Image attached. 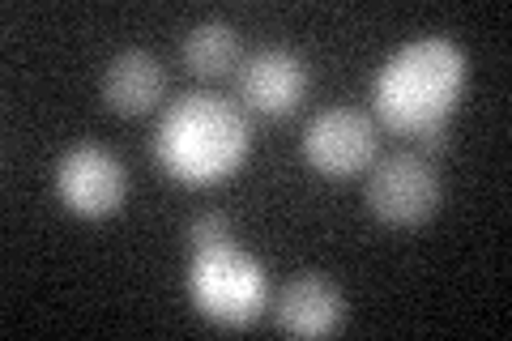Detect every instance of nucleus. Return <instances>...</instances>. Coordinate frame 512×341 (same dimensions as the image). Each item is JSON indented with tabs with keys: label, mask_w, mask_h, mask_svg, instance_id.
I'll return each mask as SVG.
<instances>
[{
	"label": "nucleus",
	"mask_w": 512,
	"mask_h": 341,
	"mask_svg": "<svg viewBox=\"0 0 512 341\" xmlns=\"http://www.w3.org/2000/svg\"><path fill=\"white\" fill-rule=\"evenodd\" d=\"M461 86H466V52L444 35H423L397 47L376 73V116L384 128L406 133L414 141L448 124L461 99Z\"/></svg>",
	"instance_id": "obj_1"
},
{
	"label": "nucleus",
	"mask_w": 512,
	"mask_h": 341,
	"mask_svg": "<svg viewBox=\"0 0 512 341\" xmlns=\"http://www.w3.org/2000/svg\"><path fill=\"white\" fill-rule=\"evenodd\" d=\"M150 150L171 180L205 188L239 171V162L252 150V137L244 111L231 99H222V94L205 90V94H184L180 103L163 111Z\"/></svg>",
	"instance_id": "obj_2"
},
{
	"label": "nucleus",
	"mask_w": 512,
	"mask_h": 341,
	"mask_svg": "<svg viewBox=\"0 0 512 341\" xmlns=\"http://www.w3.org/2000/svg\"><path fill=\"white\" fill-rule=\"evenodd\" d=\"M188 299L205 320L227 324V329H244V324H252L269 303L265 265L256 261V256L239 252L235 239L222 243V248L192 252Z\"/></svg>",
	"instance_id": "obj_3"
},
{
	"label": "nucleus",
	"mask_w": 512,
	"mask_h": 341,
	"mask_svg": "<svg viewBox=\"0 0 512 341\" xmlns=\"http://www.w3.org/2000/svg\"><path fill=\"white\" fill-rule=\"evenodd\" d=\"M440 175L423 154H393L372 162L367 175V209L384 226H419L440 209Z\"/></svg>",
	"instance_id": "obj_4"
},
{
	"label": "nucleus",
	"mask_w": 512,
	"mask_h": 341,
	"mask_svg": "<svg viewBox=\"0 0 512 341\" xmlns=\"http://www.w3.org/2000/svg\"><path fill=\"white\" fill-rule=\"evenodd\" d=\"M376 150V120L359 107H329L303 128V158L329 180H350L359 171H372Z\"/></svg>",
	"instance_id": "obj_5"
},
{
	"label": "nucleus",
	"mask_w": 512,
	"mask_h": 341,
	"mask_svg": "<svg viewBox=\"0 0 512 341\" xmlns=\"http://www.w3.org/2000/svg\"><path fill=\"white\" fill-rule=\"evenodd\" d=\"M128 175L120 158L103 145H73L56 167V197L73 209L77 218H107L124 205Z\"/></svg>",
	"instance_id": "obj_6"
},
{
	"label": "nucleus",
	"mask_w": 512,
	"mask_h": 341,
	"mask_svg": "<svg viewBox=\"0 0 512 341\" xmlns=\"http://www.w3.org/2000/svg\"><path fill=\"white\" fill-rule=\"evenodd\" d=\"M308 86H312L308 64L291 47H265V52L248 56L244 69H239V99L265 120L295 116L299 103L308 99Z\"/></svg>",
	"instance_id": "obj_7"
},
{
	"label": "nucleus",
	"mask_w": 512,
	"mask_h": 341,
	"mask_svg": "<svg viewBox=\"0 0 512 341\" xmlns=\"http://www.w3.org/2000/svg\"><path fill=\"white\" fill-rule=\"evenodd\" d=\"M346 320V303L338 295V286L320 273H303L278 295V329L295 337H325L338 333Z\"/></svg>",
	"instance_id": "obj_8"
},
{
	"label": "nucleus",
	"mask_w": 512,
	"mask_h": 341,
	"mask_svg": "<svg viewBox=\"0 0 512 341\" xmlns=\"http://www.w3.org/2000/svg\"><path fill=\"white\" fill-rule=\"evenodd\" d=\"M163 90H167L163 64H158V56L141 52V47L120 52L103 73V103L116 116H146V111L158 107Z\"/></svg>",
	"instance_id": "obj_9"
},
{
	"label": "nucleus",
	"mask_w": 512,
	"mask_h": 341,
	"mask_svg": "<svg viewBox=\"0 0 512 341\" xmlns=\"http://www.w3.org/2000/svg\"><path fill=\"white\" fill-rule=\"evenodd\" d=\"M244 60L239 47V30L231 22H197L184 39V64L197 77H227L235 64Z\"/></svg>",
	"instance_id": "obj_10"
},
{
	"label": "nucleus",
	"mask_w": 512,
	"mask_h": 341,
	"mask_svg": "<svg viewBox=\"0 0 512 341\" xmlns=\"http://www.w3.org/2000/svg\"><path fill=\"white\" fill-rule=\"evenodd\" d=\"M231 243V222L222 214H201L197 222L188 226V248L192 252H205V248H222Z\"/></svg>",
	"instance_id": "obj_11"
}]
</instances>
